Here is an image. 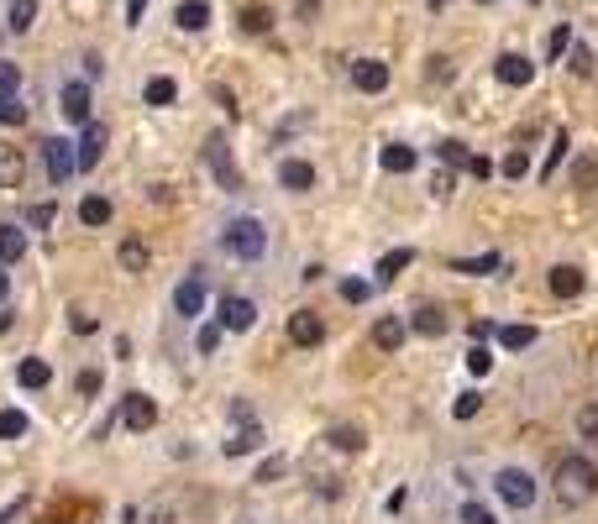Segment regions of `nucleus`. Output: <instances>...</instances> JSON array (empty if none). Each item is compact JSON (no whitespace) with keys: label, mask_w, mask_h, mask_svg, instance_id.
<instances>
[{"label":"nucleus","mask_w":598,"mask_h":524,"mask_svg":"<svg viewBox=\"0 0 598 524\" xmlns=\"http://www.w3.org/2000/svg\"><path fill=\"white\" fill-rule=\"evenodd\" d=\"M598 493V467L588 457L556 461V498L562 503H588Z\"/></svg>","instance_id":"nucleus-1"},{"label":"nucleus","mask_w":598,"mask_h":524,"mask_svg":"<svg viewBox=\"0 0 598 524\" xmlns=\"http://www.w3.org/2000/svg\"><path fill=\"white\" fill-rule=\"evenodd\" d=\"M226 252L242 257V262H257V257L268 252V231H263V221H253V215L232 221V226H226Z\"/></svg>","instance_id":"nucleus-2"},{"label":"nucleus","mask_w":598,"mask_h":524,"mask_svg":"<svg viewBox=\"0 0 598 524\" xmlns=\"http://www.w3.org/2000/svg\"><path fill=\"white\" fill-rule=\"evenodd\" d=\"M43 158H47V179H53V184H68V179L79 173V147L64 142V137H47Z\"/></svg>","instance_id":"nucleus-3"},{"label":"nucleus","mask_w":598,"mask_h":524,"mask_svg":"<svg viewBox=\"0 0 598 524\" xmlns=\"http://www.w3.org/2000/svg\"><path fill=\"white\" fill-rule=\"evenodd\" d=\"M493 488H499V498L510 503V509H531L535 503V482H531V472H520V467H504V472L493 478Z\"/></svg>","instance_id":"nucleus-4"},{"label":"nucleus","mask_w":598,"mask_h":524,"mask_svg":"<svg viewBox=\"0 0 598 524\" xmlns=\"http://www.w3.org/2000/svg\"><path fill=\"white\" fill-rule=\"evenodd\" d=\"M205 163L215 168V179H221V189H242V173H236V163H232V147H226V137L221 131H211V142H205Z\"/></svg>","instance_id":"nucleus-5"},{"label":"nucleus","mask_w":598,"mask_h":524,"mask_svg":"<svg viewBox=\"0 0 598 524\" xmlns=\"http://www.w3.org/2000/svg\"><path fill=\"white\" fill-rule=\"evenodd\" d=\"M121 425H127V430H152V419H158V404H152L148 394H127L121 398Z\"/></svg>","instance_id":"nucleus-6"},{"label":"nucleus","mask_w":598,"mask_h":524,"mask_svg":"<svg viewBox=\"0 0 598 524\" xmlns=\"http://www.w3.org/2000/svg\"><path fill=\"white\" fill-rule=\"evenodd\" d=\"M221 325H226V331H253L257 325V304L253 299H236V293H226V299H221Z\"/></svg>","instance_id":"nucleus-7"},{"label":"nucleus","mask_w":598,"mask_h":524,"mask_svg":"<svg viewBox=\"0 0 598 524\" xmlns=\"http://www.w3.org/2000/svg\"><path fill=\"white\" fill-rule=\"evenodd\" d=\"M205 299H211V293H205V278H200V272H190V278L173 289V310L194 320V314H205Z\"/></svg>","instance_id":"nucleus-8"},{"label":"nucleus","mask_w":598,"mask_h":524,"mask_svg":"<svg viewBox=\"0 0 598 524\" xmlns=\"http://www.w3.org/2000/svg\"><path fill=\"white\" fill-rule=\"evenodd\" d=\"M289 341H294V346H321V341H325L321 314H315V310H294V314H289Z\"/></svg>","instance_id":"nucleus-9"},{"label":"nucleus","mask_w":598,"mask_h":524,"mask_svg":"<svg viewBox=\"0 0 598 524\" xmlns=\"http://www.w3.org/2000/svg\"><path fill=\"white\" fill-rule=\"evenodd\" d=\"M493 74H499V84L520 89V84H531V79H535V63L525 58V53H504V58L493 63Z\"/></svg>","instance_id":"nucleus-10"},{"label":"nucleus","mask_w":598,"mask_h":524,"mask_svg":"<svg viewBox=\"0 0 598 524\" xmlns=\"http://www.w3.org/2000/svg\"><path fill=\"white\" fill-rule=\"evenodd\" d=\"M106 142H110V131L100 121H85V137H79V168H95L100 158H106Z\"/></svg>","instance_id":"nucleus-11"},{"label":"nucleus","mask_w":598,"mask_h":524,"mask_svg":"<svg viewBox=\"0 0 598 524\" xmlns=\"http://www.w3.org/2000/svg\"><path fill=\"white\" fill-rule=\"evenodd\" d=\"M58 110H64L68 126H85L89 121V84H64L58 95Z\"/></svg>","instance_id":"nucleus-12"},{"label":"nucleus","mask_w":598,"mask_h":524,"mask_svg":"<svg viewBox=\"0 0 598 524\" xmlns=\"http://www.w3.org/2000/svg\"><path fill=\"white\" fill-rule=\"evenodd\" d=\"M352 84H357L363 95H378V89H388V63H378V58L352 63Z\"/></svg>","instance_id":"nucleus-13"},{"label":"nucleus","mask_w":598,"mask_h":524,"mask_svg":"<svg viewBox=\"0 0 598 524\" xmlns=\"http://www.w3.org/2000/svg\"><path fill=\"white\" fill-rule=\"evenodd\" d=\"M546 283H552V293H556V299H577V293L588 289V278H583V268H572V262H562V268H552V278H546Z\"/></svg>","instance_id":"nucleus-14"},{"label":"nucleus","mask_w":598,"mask_h":524,"mask_svg":"<svg viewBox=\"0 0 598 524\" xmlns=\"http://www.w3.org/2000/svg\"><path fill=\"white\" fill-rule=\"evenodd\" d=\"M278 184L284 189H315V168L304 163V158H284V163H278Z\"/></svg>","instance_id":"nucleus-15"},{"label":"nucleus","mask_w":598,"mask_h":524,"mask_svg":"<svg viewBox=\"0 0 598 524\" xmlns=\"http://www.w3.org/2000/svg\"><path fill=\"white\" fill-rule=\"evenodd\" d=\"M373 346H378V352H399V346H405V320H394V314L378 320V325H373Z\"/></svg>","instance_id":"nucleus-16"},{"label":"nucleus","mask_w":598,"mask_h":524,"mask_svg":"<svg viewBox=\"0 0 598 524\" xmlns=\"http://www.w3.org/2000/svg\"><path fill=\"white\" fill-rule=\"evenodd\" d=\"M22 173H26V158L16 152V147L0 142V189H16L22 184Z\"/></svg>","instance_id":"nucleus-17"},{"label":"nucleus","mask_w":598,"mask_h":524,"mask_svg":"<svg viewBox=\"0 0 598 524\" xmlns=\"http://www.w3.org/2000/svg\"><path fill=\"white\" fill-rule=\"evenodd\" d=\"M116 257H121V268H127V272H148V268H152V252H148V241H137V236H127Z\"/></svg>","instance_id":"nucleus-18"},{"label":"nucleus","mask_w":598,"mask_h":524,"mask_svg":"<svg viewBox=\"0 0 598 524\" xmlns=\"http://www.w3.org/2000/svg\"><path fill=\"white\" fill-rule=\"evenodd\" d=\"M173 21H179L184 32H200V26H211V0H184V5L173 11Z\"/></svg>","instance_id":"nucleus-19"},{"label":"nucleus","mask_w":598,"mask_h":524,"mask_svg":"<svg viewBox=\"0 0 598 524\" xmlns=\"http://www.w3.org/2000/svg\"><path fill=\"white\" fill-rule=\"evenodd\" d=\"M499 262H504L499 252H483V257H451L447 268H451V272H472V278H483V272H499Z\"/></svg>","instance_id":"nucleus-20"},{"label":"nucleus","mask_w":598,"mask_h":524,"mask_svg":"<svg viewBox=\"0 0 598 524\" xmlns=\"http://www.w3.org/2000/svg\"><path fill=\"white\" fill-rule=\"evenodd\" d=\"M16 383H22V388H47V383H53V367H47L43 356H26L22 367H16Z\"/></svg>","instance_id":"nucleus-21"},{"label":"nucleus","mask_w":598,"mask_h":524,"mask_svg":"<svg viewBox=\"0 0 598 524\" xmlns=\"http://www.w3.org/2000/svg\"><path fill=\"white\" fill-rule=\"evenodd\" d=\"M415 262V247H394V252H384V262H378V283H394L399 272Z\"/></svg>","instance_id":"nucleus-22"},{"label":"nucleus","mask_w":598,"mask_h":524,"mask_svg":"<svg viewBox=\"0 0 598 524\" xmlns=\"http://www.w3.org/2000/svg\"><path fill=\"white\" fill-rule=\"evenodd\" d=\"M236 26L253 32V37H263V32L273 26V11H268V5H242V11H236Z\"/></svg>","instance_id":"nucleus-23"},{"label":"nucleus","mask_w":598,"mask_h":524,"mask_svg":"<svg viewBox=\"0 0 598 524\" xmlns=\"http://www.w3.org/2000/svg\"><path fill=\"white\" fill-rule=\"evenodd\" d=\"M22 257H26V231L0 226V262H22Z\"/></svg>","instance_id":"nucleus-24"},{"label":"nucleus","mask_w":598,"mask_h":524,"mask_svg":"<svg viewBox=\"0 0 598 524\" xmlns=\"http://www.w3.org/2000/svg\"><path fill=\"white\" fill-rule=\"evenodd\" d=\"M378 163H384L388 173H409V168H415V147H405V142H388L384 152H378Z\"/></svg>","instance_id":"nucleus-25"},{"label":"nucleus","mask_w":598,"mask_h":524,"mask_svg":"<svg viewBox=\"0 0 598 524\" xmlns=\"http://www.w3.org/2000/svg\"><path fill=\"white\" fill-rule=\"evenodd\" d=\"M257 446H263V430H257L253 419H247V425H242V430L226 440V457H247V451H257Z\"/></svg>","instance_id":"nucleus-26"},{"label":"nucleus","mask_w":598,"mask_h":524,"mask_svg":"<svg viewBox=\"0 0 598 524\" xmlns=\"http://www.w3.org/2000/svg\"><path fill=\"white\" fill-rule=\"evenodd\" d=\"M420 335H447V314L436 310V304H426V310H415V320H409Z\"/></svg>","instance_id":"nucleus-27"},{"label":"nucleus","mask_w":598,"mask_h":524,"mask_svg":"<svg viewBox=\"0 0 598 524\" xmlns=\"http://www.w3.org/2000/svg\"><path fill=\"white\" fill-rule=\"evenodd\" d=\"M499 346H510V352L535 346V325H499Z\"/></svg>","instance_id":"nucleus-28"},{"label":"nucleus","mask_w":598,"mask_h":524,"mask_svg":"<svg viewBox=\"0 0 598 524\" xmlns=\"http://www.w3.org/2000/svg\"><path fill=\"white\" fill-rule=\"evenodd\" d=\"M173 95H179V84H173L169 74L148 79V89H142V100H148V105H173Z\"/></svg>","instance_id":"nucleus-29"},{"label":"nucleus","mask_w":598,"mask_h":524,"mask_svg":"<svg viewBox=\"0 0 598 524\" xmlns=\"http://www.w3.org/2000/svg\"><path fill=\"white\" fill-rule=\"evenodd\" d=\"M79 221H85V226H106L110 221V200L106 194H89L85 205H79Z\"/></svg>","instance_id":"nucleus-30"},{"label":"nucleus","mask_w":598,"mask_h":524,"mask_svg":"<svg viewBox=\"0 0 598 524\" xmlns=\"http://www.w3.org/2000/svg\"><path fill=\"white\" fill-rule=\"evenodd\" d=\"M331 446H336V451H363L367 436L357 430V425H336V430H331Z\"/></svg>","instance_id":"nucleus-31"},{"label":"nucleus","mask_w":598,"mask_h":524,"mask_svg":"<svg viewBox=\"0 0 598 524\" xmlns=\"http://www.w3.org/2000/svg\"><path fill=\"white\" fill-rule=\"evenodd\" d=\"M468 158H472V152L462 142H451V137L436 147V163H441V168H468Z\"/></svg>","instance_id":"nucleus-32"},{"label":"nucleus","mask_w":598,"mask_h":524,"mask_svg":"<svg viewBox=\"0 0 598 524\" xmlns=\"http://www.w3.org/2000/svg\"><path fill=\"white\" fill-rule=\"evenodd\" d=\"M567 147H572V137H567V131H556V142H552V152H546L541 179H556V168H562V158H567Z\"/></svg>","instance_id":"nucleus-33"},{"label":"nucleus","mask_w":598,"mask_h":524,"mask_svg":"<svg viewBox=\"0 0 598 524\" xmlns=\"http://www.w3.org/2000/svg\"><path fill=\"white\" fill-rule=\"evenodd\" d=\"M37 21V0H11V32H26Z\"/></svg>","instance_id":"nucleus-34"},{"label":"nucleus","mask_w":598,"mask_h":524,"mask_svg":"<svg viewBox=\"0 0 598 524\" xmlns=\"http://www.w3.org/2000/svg\"><path fill=\"white\" fill-rule=\"evenodd\" d=\"M26 436V415L22 409H0V440H16Z\"/></svg>","instance_id":"nucleus-35"},{"label":"nucleus","mask_w":598,"mask_h":524,"mask_svg":"<svg viewBox=\"0 0 598 524\" xmlns=\"http://www.w3.org/2000/svg\"><path fill=\"white\" fill-rule=\"evenodd\" d=\"M26 121V105L16 95H0V126H22Z\"/></svg>","instance_id":"nucleus-36"},{"label":"nucleus","mask_w":598,"mask_h":524,"mask_svg":"<svg viewBox=\"0 0 598 524\" xmlns=\"http://www.w3.org/2000/svg\"><path fill=\"white\" fill-rule=\"evenodd\" d=\"M572 184L577 189H598V163L593 158H577L572 163Z\"/></svg>","instance_id":"nucleus-37"},{"label":"nucleus","mask_w":598,"mask_h":524,"mask_svg":"<svg viewBox=\"0 0 598 524\" xmlns=\"http://www.w3.org/2000/svg\"><path fill=\"white\" fill-rule=\"evenodd\" d=\"M16 84H22V68L11 58H0V95H16Z\"/></svg>","instance_id":"nucleus-38"},{"label":"nucleus","mask_w":598,"mask_h":524,"mask_svg":"<svg viewBox=\"0 0 598 524\" xmlns=\"http://www.w3.org/2000/svg\"><path fill=\"white\" fill-rule=\"evenodd\" d=\"M367 293H373V283H363V278H346V283H342L346 304H367Z\"/></svg>","instance_id":"nucleus-39"},{"label":"nucleus","mask_w":598,"mask_h":524,"mask_svg":"<svg viewBox=\"0 0 598 524\" xmlns=\"http://www.w3.org/2000/svg\"><path fill=\"white\" fill-rule=\"evenodd\" d=\"M489 367H493V352H489V346H483V341H478V346H472V352H468V373H478V377H483V373H489Z\"/></svg>","instance_id":"nucleus-40"},{"label":"nucleus","mask_w":598,"mask_h":524,"mask_svg":"<svg viewBox=\"0 0 598 524\" xmlns=\"http://www.w3.org/2000/svg\"><path fill=\"white\" fill-rule=\"evenodd\" d=\"M478 409H483V394H457V404H451V415L457 419H472Z\"/></svg>","instance_id":"nucleus-41"},{"label":"nucleus","mask_w":598,"mask_h":524,"mask_svg":"<svg viewBox=\"0 0 598 524\" xmlns=\"http://www.w3.org/2000/svg\"><path fill=\"white\" fill-rule=\"evenodd\" d=\"M577 430H583V440H598V404H588V409L577 415Z\"/></svg>","instance_id":"nucleus-42"},{"label":"nucleus","mask_w":598,"mask_h":524,"mask_svg":"<svg viewBox=\"0 0 598 524\" xmlns=\"http://www.w3.org/2000/svg\"><path fill=\"white\" fill-rule=\"evenodd\" d=\"M567 42H572V26H556L552 37H546V53H552V58H562V53H567Z\"/></svg>","instance_id":"nucleus-43"},{"label":"nucleus","mask_w":598,"mask_h":524,"mask_svg":"<svg viewBox=\"0 0 598 524\" xmlns=\"http://www.w3.org/2000/svg\"><path fill=\"white\" fill-rule=\"evenodd\" d=\"M572 74H583V79L593 74V53H588L583 42H572Z\"/></svg>","instance_id":"nucleus-44"},{"label":"nucleus","mask_w":598,"mask_h":524,"mask_svg":"<svg viewBox=\"0 0 598 524\" xmlns=\"http://www.w3.org/2000/svg\"><path fill=\"white\" fill-rule=\"evenodd\" d=\"M504 173H510V179H525V173H531V158H525V152H510V158H504Z\"/></svg>","instance_id":"nucleus-45"},{"label":"nucleus","mask_w":598,"mask_h":524,"mask_svg":"<svg viewBox=\"0 0 598 524\" xmlns=\"http://www.w3.org/2000/svg\"><path fill=\"white\" fill-rule=\"evenodd\" d=\"M462 524H499L483 503H462Z\"/></svg>","instance_id":"nucleus-46"},{"label":"nucleus","mask_w":598,"mask_h":524,"mask_svg":"<svg viewBox=\"0 0 598 524\" xmlns=\"http://www.w3.org/2000/svg\"><path fill=\"white\" fill-rule=\"evenodd\" d=\"M53 215H58L53 205H32V210H26V221H32L37 231H47V226H53Z\"/></svg>","instance_id":"nucleus-47"},{"label":"nucleus","mask_w":598,"mask_h":524,"mask_svg":"<svg viewBox=\"0 0 598 524\" xmlns=\"http://www.w3.org/2000/svg\"><path fill=\"white\" fill-rule=\"evenodd\" d=\"M221 331H226V325H205V331H200V352H215V346H221Z\"/></svg>","instance_id":"nucleus-48"},{"label":"nucleus","mask_w":598,"mask_h":524,"mask_svg":"<svg viewBox=\"0 0 598 524\" xmlns=\"http://www.w3.org/2000/svg\"><path fill=\"white\" fill-rule=\"evenodd\" d=\"M278 472H284V457H268L263 467H257V482H273Z\"/></svg>","instance_id":"nucleus-49"},{"label":"nucleus","mask_w":598,"mask_h":524,"mask_svg":"<svg viewBox=\"0 0 598 524\" xmlns=\"http://www.w3.org/2000/svg\"><path fill=\"white\" fill-rule=\"evenodd\" d=\"M468 173L472 179H493V163L489 158H468Z\"/></svg>","instance_id":"nucleus-50"},{"label":"nucleus","mask_w":598,"mask_h":524,"mask_svg":"<svg viewBox=\"0 0 598 524\" xmlns=\"http://www.w3.org/2000/svg\"><path fill=\"white\" fill-rule=\"evenodd\" d=\"M142 11H148V0H127V26H137V21H142Z\"/></svg>","instance_id":"nucleus-51"},{"label":"nucleus","mask_w":598,"mask_h":524,"mask_svg":"<svg viewBox=\"0 0 598 524\" xmlns=\"http://www.w3.org/2000/svg\"><path fill=\"white\" fill-rule=\"evenodd\" d=\"M315 5H321V0H299V16L310 21V16H315Z\"/></svg>","instance_id":"nucleus-52"},{"label":"nucleus","mask_w":598,"mask_h":524,"mask_svg":"<svg viewBox=\"0 0 598 524\" xmlns=\"http://www.w3.org/2000/svg\"><path fill=\"white\" fill-rule=\"evenodd\" d=\"M5 293H11V278H5V268H0V299H5Z\"/></svg>","instance_id":"nucleus-53"},{"label":"nucleus","mask_w":598,"mask_h":524,"mask_svg":"<svg viewBox=\"0 0 598 524\" xmlns=\"http://www.w3.org/2000/svg\"><path fill=\"white\" fill-rule=\"evenodd\" d=\"M441 5H447V0H430V11H441Z\"/></svg>","instance_id":"nucleus-54"}]
</instances>
